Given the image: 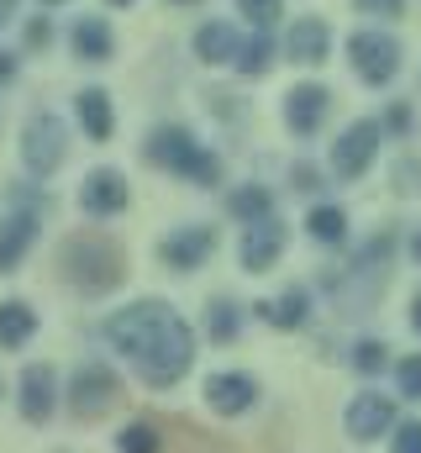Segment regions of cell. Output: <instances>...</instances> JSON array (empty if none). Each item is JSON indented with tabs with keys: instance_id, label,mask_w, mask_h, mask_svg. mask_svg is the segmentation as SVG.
Instances as JSON below:
<instances>
[{
	"instance_id": "cell-1",
	"label": "cell",
	"mask_w": 421,
	"mask_h": 453,
	"mask_svg": "<svg viewBox=\"0 0 421 453\" xmlns=\"http://www.w3.org/2000/svg\"><path fill=\"white\" fill-rule=\"evenodd\" d=\"M101 333L137 369V380L153 385V390L180 385L190 374V364H195V333L169 301H132L105 322Z\"/></svg>"
},
{
	"instance_id": "cell-2",
	"label": "cell",
	"mask_w": 421,
	"mask_h": 453,
	"mask_svg": "<svg viewBox=\"0 0 421 453\" xmlns=\"http://www.w3.org/2000/svg\"><path fill=\"white\" fill-rule=\"evenodd\" d=\"M58 269H64V280L80 285L85 296H105V290H116V285L126 280L121 248H116L111 237H101V232H74V237L58 248Z\"/></svg>"
},
{
	"instance_id": "cell-3",
	"label": "cell",
	"mask_w": 421,
	"mask_h": 453,
	"mask_svg": "<svg viewBox=\"0 0 421 453\" xmlns=\"http://www.w3.org/2000/svg\"><path fill=\"white\" fill-rule=\"evenodd\" d=\"M142 158L148 164H158V169H169V174H180V180H190V185H221V164H216V153H206L185 127H153L148 132V142H142Z\"/></svg>"
},
{
	"instance_id": "cell-4",
	"label": "cell",
	"mask_w": 421,
	"mask_h": 453,
	"mask_svg": "<svg viewBox=\"0 0 421 453\" xmlns=\"http://www.w3.org/2000/svg\"><path fill=\"white\" fill-rule=\"evenodd\" d=\"M64 401H69V411H74L80 422H101L105 411L121 401V380H116L111 364H80V369L69 374Z\"/></svg>"
},
{
	"instance_id": "cell-5",
	"label": "cell",
	"mask_w": 421,
	"mask_h": 453,
	"mask_svg": "<svg viewBox=\"0 0 421 453\" xmlns=\"http://www.w3.org/2000/svg\"><path fill=\"white\" fill-rule=\"evenodd\" d=\"M69 153V127L58 121L53 111H37L27 127H21V164L32 180H48Z\"/></svg>"
},
{
	"instance_id": "cell-6",
	"label": "cell",
	"mask_w": 421,
	"mask_h": 453,
	"mask_svg": "<svg viewBox=\"0 0 421 453\" xmlns=\"http://www.w3.org/2000/svg\"><path fill=\"white\" fill-rule=\"evenodd\" d=\"M348 58H353V74L364 85H390L401 74V42L390 32H353L348 37Z\"/></svg>"
},
{
	"instance_id": "cell-7",
	"label": "cell",
	"mask_w": 421,
	"mask_h": 453,
	"mask_svg": "<svg viewBox=\"0 0 421 453\" xmlns=\"http://www.w3.org/2000/svg\"><path fill=\"white\" fill-rule=\"evenodd\" d=\"M379 137H385V127L379 121H348L342 127V137L332 142V169L342 174V180H364L369 169H374V158H379Z\"/></svg>"
},
{
	"instance_id": "cell-8",
	"label": "cell",
	"mask_w": 421,
	"mask_h": 453,
	"mask_svg": "<svg viewBox=\"0 0 421 453\" xmlns=\"http://www.w3.org/2000/svg\"><path fill=\"white\" fill-rule=\"evenodd\" d=\"M342 427H348V438H353V443H374V438H385V433L395 427V401H390V395H379V390H364V395H353V401H348Z\"/></svg>"
},
{
	"instance_id": "cell-9",
	"label": "cell",
	"mask_w": 421,
	"mask_h": 453,
	"mask_svg": "<svg viewBox=\"0 0 421 453\" xmlns=\"http://www.w3.org/2000/svg\"><path fill=\"white\" fill-rule=\"evenodd\" d=\"M285 242H290V232H285L279 217L248 222V226H242V269H248V274H269V269L279 264Z\"/></svg>"
},
{
	"instance_id": "cell-10",
	"label": "cell",
	"mask_w": 421,
	"mask_h": 453,
	"mask_svg": "<svg viewBox=\"0 0 421 453\" xmlns=\"http://www.w3.org/2000/svg\"><path fill=\"white\" fill-rule=\"evenodd\" d=\"M253 401H258V380L253 374L221 369V374L206 380V406L216 417H242V411H253Z\"/></svg>"
},
{
	"instance_id": "cell-11",
	"label": "cell",
	"mask_w": 421,
	"mask_h": 453,
	"mask_svg": "<svg viewBox=\"0 0 421 453\" xmlns=\"http://www.w3.org/2000/svg\"><path fill=\"white\" fill-rule=\"evenodd\" d=\"M126 201H132V190H126L121 169H90L80 185V206L90 217H116V211H126Z\"/></svg>"
},
{
	"instance_id": "cell-12",
	"label": "cell",
	"mask_w": 421,
	"mask_h": 453,
	"mask_svg": "<svg viewBox=\"0 0 421 453\" xmlns=\"http://www.w3.org/2000/svg\"><path fill=\"white\" fill-rule=\"evenodd\" d=\"M21 417L27 422H48L53 411H58V369L53 364H32V369H21Z\"/></svg>"
},
{
	"instance_id": "cell-13",
	"label": "cell",
	"mask_w": 421,
	"mask_h": 453,
	"mask_svg": "<svg viewBox=\"0 0 421 453\" xmlns=\"http://www.w3.org/2000/svg\"><path fill=\"white\" fill-rule=\"evenodd\" d=\"M326 111H332V90H326V85H311V80H306V85H295V90L285 96V121H290L295 137L321 132Z\"/></svg>"
},
{
	"instance_id": "cell-14",
	"label": "cell",
	"mask_w": 421,
	"mask_h": 453,
	"mask_svg": "<svg viewBox=\"0 0 421 453\" xmlns=\"http://www.w3.org/2000/svg\"><path fill=\"white\" fill-rule=\"evenodd\" d=\"M158 253H164V264L180 269V274H185V269H201L210 253H216V226H180L174 237H164Z\"/></svg>"
},
{
	"instance_id": "cell-15",
	"label": "cell",
	"mask_w": 421,
	"mask_h": 453,
	"mask_svg": "<svg viewBox=\"0 0 421 453\" xmlns=\"http://www.w3.org/2000/svg\"><path fill=\"white\" fill-rule=\"evenodd\" d=\"M37 237H42V222L32 211H11L0 222V274H16V264L37 248Z\"/></svg>"
},
{
	"instance_id": "cell-16",
	"label": "cell",
	"mask_w": 421,
	"mask_h": 453,
	"mask_svg": "<svg viewBox=\"0 0 421 453\" xmlns=\"http://www.w3.org/2000/svg\"><path fill=\"white\" fill-rule=\"evenodd\" d=\"M253 311H258L269 327L295 333V327H306V317H311V290H306V285H290L285 296H269V301H258Z\"/></svg>"
},
{
	"instance_id": "cell-17",
	"label": "cell",
	"mask_w": 421,
	"mask_h": 453,
	"mask_svg": "<svg viewBox=\"0 0 421 453\" xmlns=\"http://www.w3.org/2000/svg\"><path fill=\"white\" fill-rule=\"evenodd\" d=\"M285 53H290V64H321L332 53V27L321 16H301L285 37Z\"/></svg>"
},
{
	"instance_id": "cell-18",
	"label": "cell",
	"mask_w": 421,
	"mask_h": 453,
	"mask_svg": "<svg viewBox=\"0 0 421 453\" xmlns=\"http://www.w3.org/2000/svg\"><path fill=\"white\" fill-rule=\"evenodd\" d=\"M74 111H80V127H85V137H90V142H105V137L116 132V106H111V96H105V90H80Z\"/></svg>"
},
{
	"instance_id": "cell-19",
	"label": "cell",
	"mask_w": 421,
	"mask_h": 453,
	"mask_svg": "<svg viewBox=\"0 0 421 453\" xmlns=\"http://www.w3.org/2000/svg\"><path fill=\"white\" fill-rule=\"evenodd\" d=\"M69 37H74V53H80L85 64H105L111 48H116V37H111V27H105L101 16H80Z\"/></svg>"
},
{
	"instance_id": "cell-20",
	"label": "cell",
	"mask_w": 421,
	"mask_h": 453,
	"mask_svg": "<svg viewBox=\"0 0 421 453\" xmlns=\"http://www.w3.org/2000/svg\"><path fill=\"white\" fill-rule=\"evenodd\" d=\"M237 27L232 21H206L201 32H195V58L201 64H232V53H237Z\"/></svg>"
},
{
	"instance_id": "cell-21",
	"label": "cell",
	"mask_w": 421,
	"mask_h": 453,
	"mask_svg": "<svg viewBox=\"0 0 421 453\" xmlns=\"http://www.w3.org/2000/svg\"><path fill=\"white\" fill-rule=\"evenodd\" d=\"M37 333V311L27 301H0V348H27Z\"/></svg>"
},
{
	"instance_id": "cell-22",
	"label": "cell",
	"mask_w": 421,
	"mask_h": 453,
	"mask_svg": "<svg viewBox=\"0 0 421 453\" xmlns=\"http://www.w3.org/2000/svg\"><path fill=\"white\" fill-rule=\"evenodd\" d=\"M232 64H237V74H248V80L269 74V64H274V37H269V32L242 37V42H237V53H232Z\"/></svg>"
},
{
	"instance_id": "cell-23",
	"label": "cell",
	"mask_w": 421,
	"mask_h": 453,
	"mask_svg": "<svg viewBox=\"0 0 421 453\" xmlns=\"http://www.w3.org/2000/svg\"><path fill=\"white\" fill-rule=\"evenodd\" d=\"M226 206H232V217H237L242 226L264 222V217H274V190H269V185H237Z\"/></svg>"
},
{
	"instance_id": "cell-24",
	"label": "cell",
	"mask_w": 421,
	"mask_h": 453,
	"mask_svg": "<svg viewBox=\"0 0 421 453\" xmlns=\"http://www.w3.org/2000/svg\"><path fill=\"white\" fill-rule=\"evenodd\" d=\"M306 232H311V242H321V248H337L348 237V211L342 206H311Z\"/></svg>"
},
{
	"instance_id": "cell-25",
	"label": "cell",
	"mask_w": 421,
	"mask_h": 453,
	"mask_svg": "<svg viewBox=\"0 0 421 453\" xmlns=\"http://www.w3.org/2000/svg\"><path fill=\"white\" fill-rule=\"evenodd\" d=\"M206 333L216 342H237V333H242V306L237 301H226V296H216L206 311Z\"/></svg>"
},
{
	"instance_id": "cell-26",
	"label": "cell",
	"mask_w": 421,
	"mask_h": 453,
	"mask_svg": "<svg viewBox=\"0 0 421 453\" xmlns=\"http://www.w3.org/2000/svg\"><path fill=\"white\" fill-rule=\"evenodd\" d=\"M116 449L121 453H158L164 449V433H158L153 422H126L121 438H116Z\"/></svg>"
},
{
	"instance_id": "cell-27",
	"label": "cell",
	"mask_w": 421,
	"mask_h": 453,
	"mask_svg": "<svg viewBox=\"0 0 421 453\" xmlns=\"http://www.w3.org/2000/svg\"><path fill=\"white\" fill-rule=\"evenodd\" d=\"M237 16H248L258 32H269V27L285 16V0H237Z\"/></svg>"
},
{
	"instance_id": "cell-28",
	"label": "cell",
	"mask_w": 421,
	"mask_h": 453,
	"mask_svg": "<svg viewBox=\"0 0 421 453\" xmlns=\"http://www.w3.org/2000/svg\"><path fill=\"white\" fill-rule=\"evenodd\" d=\"M385 364H390V348H385L379 338H364L358 348H353V369H358V374H379Z\"/></svg>"
},
{
	"instance_id": "cell-29",
	"label": "cell",
	"mask_w": 421,
	"mask_h": 453,
	"mask_svg": "<svg viewBox=\"0 0 421 453\" xmlns=\"http://www.w3.org/2000/svg\"><path fill=\"white\" fill-rule=\"evenodd\" d=\"M395 380H401V395L406 401H421V353H406L395 364Z\"/></svg>"
},
{
	"instance_id": "cell-30",
	"label": "cell",
	"mask_w": 421,
	"mask_h": 453,
	"mask_svg": "<svg viewBox=\"0 0 421 453\" xmlns=\"http://www.w3.org/2000/svg\"><path fill=\"white\" fill-rule=\"evenodd\" d=\"M395 190L401 196H417L421 190V158H401L395 164Z\"/></svg>"
},
{
	"instance_id": "cell-31",
	"label": "cell",
	"mask_w": 421,
	"mask_h": 453,
	"mask_svg": "<svg viewBox=\"0 0 421 453\" xmlns=\"http://www.w3.org/2000/svg\"><path fill=\"white\" fill-rule=\"evenodd\" d=\"M390 453H421V422L395 427V443H390Z\"/></svg>"
},
{
	"instance_id": "cell-32",
	"label": "cell",
	"mask_w": 421,
	"mask_h": 453,
	"mask_svg": "<svg viewBox=\"0 0 421 453\" xmlns=\"http://www.w3.org/2000/svg\"><path fill=\"white\" fill-rule=\"evenodd\" d=\"M364 16H401L406 11V0H353Z\"/></svg>"
},
{
	"instance_id": "cell-33",
	"label": "cell",
	"mask_w": 421,
	"mask_h": 453,
	"mask_svg": "<svg viewBox=\"0 0 421 453\" xmlns=\"http://www.w3.org/2000/svg\"><path fill=\"white\" fill-rule=\"evenodd\" d=\"M385 127H390V132H411V127H417V116H411V106H406V101H395V106H390V116H385Z\"/></svg>"
},
{
	"instance_id": "cell-34",
	"label": "cell",
	"mask_w": 421,
	"mask_h": 453,
	"mask_svg": "<svg viewBox=\"0 0 421 453\" xmlns=\"http://www.w3.org/2000/svg\"><path fill=\"white\" fill-rule=\"evenodd\" d=\"M42 42H48V21L32 16V27H27V48H42Z\"/></svg>"
},
{
	"instance_id": "cell-35",
	"label": "cell",
	"mask_w": 421,
	"mask_h": 453,
	"mask_svg": "<svg viewBox=\"0 0 421 453\" xmlns=\"http://www.w3.org/2000/svg\"><path fill=\"white\" fill-rule=\"evenodd\" d=\"M295 190H306V196L316 190V169L311 164H295Z\"/></svg>"
},
{
	"instance_id": "cell-36",
	"label": "cell",
	"mask_w": 421,
	"mask_h": 453,
	"mask_svg": "<svg viewBox=\"0 0 421 453\" xmlns=\"http://www.w3.org/2000/svg\"><path fill=\"white\" fill-rule=\"evenodd\" d=\"M11 80H16V53L0 48V85H11Z\"/></svg>"
},
{
	"instance_id": "cell-37",
	"label": "cell",
	"mask_w": 421,
	"mask_h": 453,
	"mask_svg": "<svg viewBox=\"0 0 421 453\" xmlns=\"http://www.w3.org/2000/svg\"><path fill=\"white\" fill-rule=\"evenodd\" d=\"M411 327H417V333H421V290H417V296H411Z\"/></svg>"
},
{
	"instance_id": "cell-38",
	"label": "cell",
	"mask_w": 421,
	"mask_h": 453,
	"mask_svg": "<svg viewBox=\"0 0 421 453\" xmlns=\"http://www.w3.org/2000/svg\"><path fill=\"white\" fill-rule=\"evenodd\" d=\"M11 16H16V0H0V27H5Z\"/></svg>"
},
{
	"instance_id": "cell-39",
	"label": "cell",
	"mask_w": 421,
	"mask_h": 453,
	"mask_svg": "<svg viewBox=\"0 0 421 453\" xmlns=\"http://www.w3.org/2000/svg\"><path fill=\"white\" fill-rule=\"evenodd\" d=\"M411 258H421V232L411 237Z\"/></svg>"
},
{
	"instance_id": "cell-40",
	"label": "cell",
	"mask_w": 421,
	"mask_h": 453,
	"mask_svg": "<svg viewBox=\"0 0 421 453\" xmlns=\"http://www.w3.org/2000/svg\"><path fill=\"white\" fill-rule=\"evenodd\" d=\"M174 5H201V0H174Z\"/></svg>"
},
{
	"instance_id": "cell-41",
	"label": "cell",
	"mask_w": 421,
	"mask_h": 453,
	"mask_svg": "<svg viewBox=\"0 0 421 453\" xmlns=\"http://www.w3.org/2000/svg\"><path fill=\"white\" fill-rule=\"evenodd\" d=\"M111 5H132V0H111Z\"/></svg>"
},
{
	"instance_id": "cell-42",
	"label": "cell",
	"mask_w": 421,
	"mask_h": 453,
	"mask_svg": "<svg viewBox=\"0 0 421 453\" xmlns=\"http://www.w3.org/2000/svg\"><path fill=\"white\" fill-rule=\"evenodd\" d=\"M42 5H64V0H42Z\"/></svg>"
}]
</instances>
